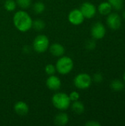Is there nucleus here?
<instances>
[{
  "mask_svg": "<svg viewBox=\"0 0 125 126\" xmlns=\"http://www.w3.org/2000/svg\"><path fill=\"white\" fill-rule=\"evenodd\" d=\"M45 4L42 1H37L32 5V10L35 14H41L45 10Z\"/></svg>",
  "mask_w": 125,
  "mask_h": 126,
  "instance_id": "17",
  "label": "nucleus"
},
{
  "mask_svg": "<svg viewBox=\"0 0 125 126\" xmlns=\"http://www.w3.org/2000/svg\"><path fill=\"white\" fill-rule=\"evenodd\" d=\"M29 106L24 101H18L14 105V111L18 116H26L29 113Z\"/></svg>",
  "mask_w": 125,
  "mask_h": 126,
  "instance_id": "11",
  "label": "nucleus"
},
{
  "mask_svg": "<svg viewBox=\"0 0 125 126\" xmlns=\"http://www.w3.org/2000/svg\"><path fill=\"white\" fill-rule=\"evenodd\" d=\"M71 109L75 114L80 115L85 111V106L82 102L79 100L74 101L71 104Z\"/></svg>",
  "mask_w": 125,
  "mask_h": 126,
  "instance_id": "15",
  "label": "nucleus"
},
{
  "mask_svg": "<svg viewBox=\"0 0 125 126\" xmlns=\"http://www.w3.org/2000/svg\"><path fill=\"white\" fill-rule=\"evenodd\" d=\"M57 72L56 70V67L55 65L53 64H47L46 66H45V72L46 75H55V72Z\"/></svg>",
  "mask_w": 125,
  "mask_h": 126,
  "instance_id": "22",
  "label": "nucleus"
},
{
  "mask_svg": "<svg viewBox=\"0 0 125 126\" xmlns=\"http://www.w3.org/2000/svg\"><path fill=\"white\" fill-rule=\"evenodd\" d=\"M92 83L91 77L87 73H80L74 79L75 87L79 89H86L89 88Z\"/></svg>",
  "mask_w": 125,
  "mask_h": 126,
  "instance_id": "5",
  "label": "nucleus"
},
{
  "mask_svg": "<svg viewBox=\"0 0 125 126\" xmlns=\"http://www.w3.org/2000/svg\"><path fill=\"white\" fill-rule=\"evenodd\" d=\"M57 72L62 75L69 74L74 68V62L70 57L61 56L59 58L55 64Z\"/></svg>",
  "mask_w": 125,
  "mask_h": 126,
  "instance_id": "3",
  "label": "nucleus"
},
{
  "mask_svg": "<svg viewBox=\"0 0 125 126\" xmlns=\"http://www.w3.org/2000/svg\"><path fill=\"white\" fill-rule=\"evenodd\" d=\"M69 98H70L71 102L77 101V100H79V99H80V94L77 92L74 91V92H71L69 94Z\"/></svg>",
  "mask_w": 125,
  "mask_h": 126,
  "instance_id": "23",
  "label": "nucleus"
},
{
  "mask_svg": "<svg viewBox=\"0 0 125 126\" xmlns=\"http://www.w3.org/2000/svg\"><path fill=\"white\" fill-rule=\"evenodd\" d=\"M86 48L88 50H93L96 47V42L94 40H89L86 43Z\"/></svg>",
  "mask_w": 125,
  "mask_h": 126,
  "instance_id": "25",
  "label": "nucleus"
},
{
  "mask_svg": "<svg viewBox=\"0 0 125 126\" xmlns=\"http://www.w3.org/2000/svg\"><path fill=\"white\" fill-rule=\"evenodd\" d=\"M68 19L69 21L73 24V25H80L81 24L84 20L85 17L83 16L82 12L79 9H74L72 10L68 16Z\"/></svg>",
  "mask_w": 125,
  "mask_h": 126,
  "instance_id": "9",
  "label": "nucleus"
},
{
  "mask_svg": "<svg viewBox=\"0 0 125 126\" xmlns=\"http://www.w3.org/2000/svg\"><path fill=\"white\" fill-rule=\"evenodd\" d=\"M46 85L49 89L52 91H57L61 87V80L57 76L55 75H49V77L46 79Z\"/></svg>",
  "mask_w": 125,
  "mask_h": 126,
  "instance_id": "10",
  "label": "nucleus"
},
{
  "mask_svg": "<svg viewBox=\"0 0 125 126\" xmlns=\"http://www.w3.org/2000/svg\"><path fill=\"white\" fill-rule=\"evenodd\" d=\"M17 4L15 0H6L4 4V9L8 12H13L16 9Z\"/></svg>",
  "mask_w": 125,
  "mask_h": 126,
  "instance_id": "18",
  "label": "nucleus"
},
{
  "mask_svg": "<svg viewBox=\"0 0 125 126\" xmlns=\"http://www.w3.org/2000/svg\"><path fill=\"white\" fill-rule=\"evenodd\" d=\"M32 21L30 15L24 10L17 11L13 18L15 27L22 32H26L32 28Z\"/></svg>",
  "mask_w": 125,
  "mask_h": 126,
  "instance_id": "1",
  "label": "nucleus"
},
{
  "mask_svg": "<svg viewBox=\"0 0 125 126\" xmlns=\"http://www.w3.org/2000/svg\"><path fill=\"white\" fill-rule=\"evenodd\" d=\"M112 9V7L108 1L102 2L98 6V11L102 16H108V14H110L111 13Z\"/></svg>",
  "mask_w": 125,
  "mask_h": 126,
  "instance_id": "14",
  "label": "nucleus"
},
{
  "mask_svg": "<svg viewBox=\"0 0 125 126\" xmlns=\"http://www.w3.org/2000/svg\"><path fill=\"white\" fill-rule=\"evenodd\" d=\"M80 11L82 12L85 18H91L97 13V7L91 2H84L80 7Z\"/></svg>",
  "mask_w": 125,
  "mask_h": 126,
  "instance_id": "8",
  "label": "nucleus"
},
{
  "mask_svg": "<svg viewBox=\"0 0 125 126\" xmlns=\"http://www.w3.org/2000/svg\"><path fill=\"white\" fill-rule=\"evenodd\" d=\"M45 22L41 20V19H35V21H32V28L35 29V30L38 31H41L42 30H43L45 28Z\"/></svg>",
  "mask_w": 125,
  "mask_h": 126,
  "instance_id": "19",
  "label": "nucleus"
},
{
  "mask_svg": "<svg viewBox=\"0 0 125 126\" xmlns=\"http://www.w3.org/2000/svg\"><path fill=\"white\" fill-rule=\"evenodd\" d=\"M123 79H124V80H125V72L124 73V76H123Z\"/></svg>",
  "mask_w": 125,
  "mask_h": 126,
  "instance_id": "28",
  "label": "nucleus"
},
{
  "mask_svg": "<svg viewBox=\"0 0 125 126\" xmlns=\"http://www.w3.org/2000/svg\"><path fill=\"white\" fill-rule=\"evenodd\" d=\"M17 6L22 10L28 9L32 4V0H15Z\"/></svg>",
  "mask_w": 125,
  "mask_h": 126,
  "instance_id": "21",
  "label": "nucleus"
},
{
  "mask_svg": "<svg viewBox=\"0 0 125 126\" xmlns=\"http://www.w3.org/2000/svg\"><path fill=\"white\" fill-rule=\"evenodd\" d=\"M111 89L114 92H121L125 88V84L124 83L118 79H115L113 80H112V82L111 83L110 85Z\"/></svg>",
  "mask_w": 125,
  "mask_h": 126,
  "instance_id": "16",
  "label": "nucleus"
},
{
  "mask_svg": "<svg viewBox=\"0 0 125 126\" xmlns=\"http://www.w3.org/2000/svg\"><path fill=\"white\" fill-rule=\"evenodd\" d=\"M93 80L96 83H101L103 80V75L100 72H97V73L94 74V75L93 77Z\"/></svg>",
  "mask_w": 125,
  "mask_h": 126,
  "instance_id": "24",
  "label": "nucleus"
},
{
  "mask_svg": "<svg viewBox=\"0 0 125 126\" xmlns=\"http://www.w3.org/2000/svg\"><path fill=\"white\" fill-rule=\"evenodd\" d=\"M107 24L112 30H119L122 26V18L120 16L115 13H111L107 17Z\"/></svg>",
  "mask_w": 125,
  "mask_h": 126,
  "instance_id": "7",
  "label": "nucleus"
},
{
  "mask_svg": "<svg viewBox=\"0 0 125 126\" xmlns=\"http://www.w3.org/2000/svg\"><path fill=\"white\" fill-rule=\"evenodd\" d=\"M52 103L54 107L57 109L65 111L71 106V101L67 94L63 92H57L52 96Z\"/></svg>",
  "mask_w": 125,
  "mask_h": 126,
  "instance_id": "2",
  "label": "nucleus"
},
{
  "mask_svg": "<svg viewBox=\"0 0 125 126\" xmlns=\"http://www.w3.org/2000/svg\"><path fill=\"white\" fill-rule=\"evenodd\" d=\"M123 18L125 19V10L124 11V13H123Z\"/></svg>",
  "mask_w": 125,
  "mask_h": 126,
  "instance_id": "27",
  "label": "nucleus"
},
{
  "mask_svg": "<svg viewBox=\"0 0 125 126\" xmlns=\"http://www.w3.org/2000/svg\"><path fill=\"white\" fill-rule=\"evenodd\" d=\"M85 126H100L101 124L99 123H98L97 121H95V120H91V121H88L85 123Z\"/></svg>",
  "mask_w": 125,
  "mask_h": 126,
  "instance_id": "26",
  "label": "nucleus"
},
{
  "mask_svg": "<svg viewBox=\"0 0 125 126\" xmlns=\"http://www.w3.org/2000/svg\"><path fill=\"white\" fill-rule=\"evenodd\" d=\"M108 2L111 5L112 8L116 10H120L123 7L124 0H108Z\"/></svg>",
  "mask_w": 125,
  "mask_h": 126,
  "instance_id": "20",
  "label": "nucleus"
},
{
  "mask_svg": "<svg viewBox=\"0 0 125 126\" xmlns=\"http://www.w3.org/2000/svg\"><path fill=\"white\" fill-rule=\"evenodd\" d=\"M49 47V38L43 34L37 35L32 43L33 49L38 52L43 53L45 52Z\"/></svg>",
  "mask_w": 125,
  "mask_h": 126,
  "instance_id": "4",
  "label": "nucleus"
},
{
  "mask_svg": "<svg viewBox=\"0 0 125 126\" xmlns=\"http://www.w3.org/2000/svg\"><path fill=\"white\" fill-rule=\"evenodd\" d=\"M69 120V117L66 113L61 112L57 114V115L54 118V123L57 126H63L68 124Z\"/></svg>",
  "mask_w": 125,
  "mask_h": 126,
  "instance_id": "13",
  "label": "nucleus"
},
{
  "mask_svg": "<svg viewBox=\"0 0 125 126\" xmlns=\"http://www.w3.org/2000/svg\"><path fill=\"white\" fill-rule=\"evenodd\" d=\"M49 49L50 53L53 56L57 57V58H60V57L64 55L65 51H66L64 47L59 43H54V44L49 45Z\"/></svg>",
  "mask_w": 125,
  "mask_h": 126,
  "instance_id": "12",
  "label": "nucleus"
},
{
  "mask_svg": "<svg viewBox=\"0 0 125 126\" xmlns=\"http://www.w3.org/2000/svg\"><path fill=\"white\" fill-rule=\"evenodd\" d=\"M91 34L94 39L100 40L103 38L106 34V29L103 24L100 22L95 23L91 30Z\"/></svg>",
  "mask_w": 125,
  "mask_h": 126,
  "instance_id": "6",
  "label": "nucleus"
}]
</instances>
